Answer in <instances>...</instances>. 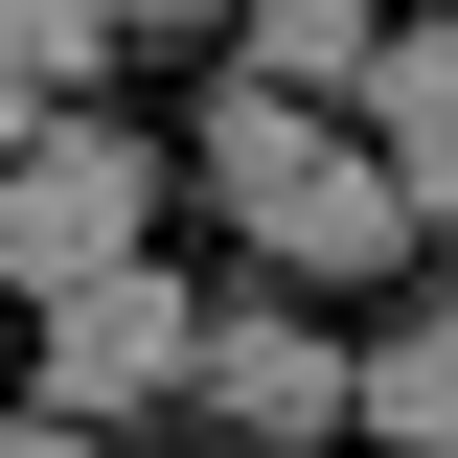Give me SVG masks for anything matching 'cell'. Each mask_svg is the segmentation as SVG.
<instances>
[{
	"label": "cell",
	"mask_w": 458,
	"mask_h": 458,
	"mask_svg": "<svg viewBox=\"0 0 458 458\" xmlns=\"http://www.w3.org/2000/svg\"><path fill=\"white\" fill-rule=\"evenodd\" d=\"M344 412H367L390 458H458V298H436V321H390V344H367V390H344Z\"/></svg>",
	"instance_id": "5b68a950"
},
{
	"label": "cell",
	"mask_w": 458,
	"mask_h": 458,
	"mask_svg": "<svg viewBox=\"0 0 458 458\" xmlns=\"http://www.w3.org/2000/svg\"><path fill=\"white\" fill-rule=\"evenodd\" d=\"M344 390H367V344L276 321V298H229V321H207V412H229V436H344Z\"/></svg>",
	"instance_id": "277c9868"
},
{
	"label": "cell",
	"mask_w": 458,
	"mask_h": 458,
	"mask_svg": "<svg viewBox=\"0 0 458 458\" xmlns=\"http://www.w3.org/2000/svg\"><path fill=\"white\" fill-rule=\"evenodd\" d=\"M114 458H138V436H114Z\"/></svg>",
	"instance_id": "8fae6325"
},
{
	"label": "cell",
	"mask_w": 458,
	"mask_h": 458,
	"mask_svg": "<svg viewBox=\"0 0 458 458\" xmlns=\"http://www.w3.org/2000/svg\"><path fill=\"white\" fill-rule=\"evenodd\" d=\"M161 252V138H114V114H23V183H0V276H23V321L92 276H138Z\"/></svg>",
	"instance_id": "7a4b0ae2"
},
{
	"label": "cell",
	"mask_w": 458,
	"mask_h": 458,
	"mask_svg": "<svg viewBox=\"0 0 458 458\" xmlns=\"http://www.w3.org/2000/svg\"><path fill=\"white\" fill-rule=\"evenodd\" d=\"M0 458H114V436H92V412H47V390H23V436H0Z\"/></svg>",
	"instance_id": "ba28073f"
},
{
	"label": "cell",
	"mask_w": 458,
	"mask_h": 458,
	"mask_svg": "<svg viewBox=\"0 0 458 458\" xmlns=\"http://www.w3.org/2000/svg\"><path fill=\"white\" fill-rule=\"evenodd\" d=\"M207 207L276 252V276H390V252H436L412 229V161L390 138H344L321 92H276V69H229L207 92Z\"/></svg>",
	"instance_id": "6da1fadb"
},
{
	"label": "cell",
	"mask_w": 458,
	"mask_h": 458,
	"mask_svg": "<svg viewBox=\"0 0 458 458\" xmlns=\"http://www.w3.org/2000/svg\"><path fill=\"white\" fill-rule=\"evenodd\" d=\"M114 23H207V0H114Z\"/></svg>",
	"instance_id": "30bf717a"
},
{
	"label": "cell",
	"mask_w": 458,
	"mask_h": 458,
	"mask_svg": "<svg viewBox=\"0 0 458 458\" xmlns=\"http://www.w3.org/2000/svg\"><path fill=\"white\" fill-rule=\"evenodd\" d=\"M412 229H436V252H458V138H412Z\"/></svg>",
	"instance_id": "9c48e42d"
},
{
	"label": "cell",
	"mask_w": 458,
	"mask_h": 458,
	"mask_svg": "<svg viewBox=\"0 0 458 458\" xmlns=\"http://www.w3.org/2000/svg\"><path fill=\"white\" fill-rule=\"evenodd\" d=\"M92 69H114V0H0V92L23 114H69Z\"/></svg>",
	"instance_id": "52a82bcc"
},
{
	"label": "cell",
	"mask_w": 458,
	"mask_h": 458,
	"mask_svg": "<svg viewBox=\"0 0 458 458\" xmlns=\"http://www.w3.org/2000/svg\"><path fill=\"white\" fill-rule=\"evenodd\" d=\"M252 69H276V92H367V69H390V0H252Z\"/></svg>",
	"instance_id": "8992f818"
},
{
	"label": "cell",
	"mask_w": 458,
	"mask_h": 458,
	"mask_svg": "<svg viewBox=\"0 0 458 458\" xmlns=\"http://www.w3.org/2000/svg\"><path fill=\"white\" fill-rule=\"evenodd\" d=\"M207 321L229 298H183L161 252H138V276H92V298H47V412H161V390H207Z\"/></svg>",
	"instance_id": "3957f363"
}]
</instances>
